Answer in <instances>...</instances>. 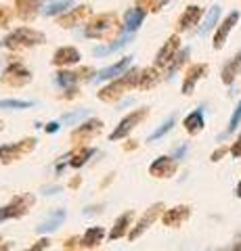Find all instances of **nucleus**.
Returning <instances> with one entry per match:
<instances>
[{"instance_id": "obj_42", "label": "nucleus", "mask_w": 241, "mask_h": 251, "mask_svg": "<svg viewBox=\"0 0 241 251\" xmlns=\"http://www.w3.org/2000/svg\"><path fill=\"white\" fill-rule=\"evenodd\" d=\"M185 153H187V145H183V147H178L176 149V151H174V159H183V157H185Z\"/></svg>"}, {"instance_id": "obj_45", "label": "nucleus", "mask_w": 241, "mask_h": 251, "mask_svg": "<svg viewBox=\"0 0 241 251\" xmlns=\"http://www.w3.org/2000/svg\"><path fill=\"white\" fill-rule=\"evenodd\" d=\"M59 191V186H49V188H44V195H55Z\"/></svg>"}, {"instance_id": "obj_21", "label": "nucleus", "mask_w": 241, "mask_h": 251, "mask_svg": "<svg viewBox=\"0 0 241 251\" xmlns=\"http://www.w3.org/2000/svg\"><path fill=\"white\" fill-rule=\"evenodd\" d=\"M161 72L158 67H145V69H141V75H138V86L136 88H141V90H149V88H153V86H158L160 82H161Z\"/></svg>"}, {"instance_id": "obj_35", "label": "nucleus", "mask_w": 241, "mask_h": 251, "mask_svg": "<svg viewBox=\"0 0 241 251\" xmlns=\"http://www.w3.org/2000/svg\"><path fill=\"white\" fill-rule=\"evenodd\" d=\"M174 122H176V120H174V115H170V117H168V120H166L164 124H161V126H160V128H158V130H155V132H153V134H151L149 138H147V140H149V143H153V140H158V138H161V136H164V134H168V132H170V130H172V126H174Z\"/></svg>"}, {"instance_id": "obj_3", "label": "nucleus", "mask_w": 241, "mask_h": 251, "mask_svg": "<svg viewBox=\"0 0 241 251\" xmlns=\"http://www.w3.org/2000/svg\"><path fill=\"white\" fill-rule=\"evenodd\" d=\"M44 42H46V38L42 31L32 29V27H17L0 40V46L11 49V50H19V49H34V46H40Z\"/></svg>"}, {"instance_id": "obj_6", "label": "nucleus", "mask_w": 241, "mask_h": 251, "mask_svg": "<svg viewBox=\"0 0 241 251\" xmlns=\"http://www.w3.org/2000/svg\"><path fill=\"white\" fill-rule=\"evenodd\" d=\"M147 115H149V109H147V107L136 109V111H132L130 115H126V117H124V120H122L118 126H115V130L109 134V138H111V140H120V138H124V136H128L130 132L134 130L136 126L141 124Z\"/></svg>"}, {"instance_id": "obj_28", "label": "nucleus", "mask_w": 241, "mask_h": 251, "mask_svg": "<svg viewBox=\"0 0 241 251\" xmlns=\"http://www.w3.org/2000/svg\"><path fill=\"white\" fill-rule=\"evenodd\" d=\"M76 2V0H57V2H51V4H46V9H44V15L46 17H57V15H65L67 9Z\"/></svg>"}, {"instance_id": "obj_22", "label": "nucleus", "mask_w": 241, "mask_h": 251, "mask_svg": "<svg viewBox=\"0 0 241 251\" xmlns=\"http://www.w3.org/2000/svg\"><path fill=\"white\" fill-rule=\"evenodd\" d=\"M239 72H241V50H239L231 61H227V65L222 67V72H220L222 84L233 86V82H235V77L239 75Z\"/></svg>"}, {"instance_id": "obj_38", "label": "nucleus", "mask_w": 241, "mask_h": 251, "mask_svg": "<svg viewBox=\"0 0 241 251\" xmlns=\"http://www.w3.org/2000/svg\"><path fill=\"white\" fill-rule=\"evenodd\" d=\"M11 17H13V11L9 6H0V25L6 27L11 23Z\"/></svg>"}, {"instance_id": "obj_43", "label": "nucleus", "mask_w": 241, "mask_h": 251, "mask_svg": "<svg viewBox=\"0 0 241 251\" xmlns=\"http://www.w3.org/2000/svg\"><path fill=\"white\" fill-rule=\"evenodd\" d=\"M76 94H78V88H76V86H74V88H67V92L63 94V99H74V97H76Z\"/></svg>"}, {"instance_id": "obj_44", "label": "nucleus", "mask_w": 241, "mask_h": 251, "mask_svg": "<svg viewBox=\"0 0 241 251\" xmlns=\"http://www.w3.org/2000/svg\"><path fill=\"white\" fill-rule=\"evenodd\" d=\"M59 130V122H51L46 124V132H57Z\"/></svg>"}, {"instance_id": "obj_20", "label": "nucleus", "mask_w": 241, "mask_h": 251, "mask_svg": "<svg viewBox=\"0 0 241 251\" xmlns=\"http://www.w3.org/2000/svg\"><path fill=\"white\" fill-rule=\"evenodd\" d=\"M191 216V207L189 205H176L172 209H166L161 220H164L166 226H181L187 218Z\"/></svg>"}, {"instance_id": "obj_29", "label": "nucleus", "mask_w": 241, "mask_h": 251, "mask_svg": "<svg viewBox=\"0 0 241 251\" xmlns=\"http://www.w3.org/2000/svg\"><path fill=\"white\" fill-rule=\"evenodd\" d=\"M128 40H132V34H124L122 38H118V40H113L109 46H97L95 49V54H109V52H113V50H120V49H124V46L128 44Z\"/></svg>"}, {"instance_id": "obj_47", "label": "nucleus", "mask_w": 241, "mask_h": 251, "mask_svg": "<svg viewBox=\"0 0 241 251\" xmlns=\"http://www.w3.org/2000/svg\"><path fill=\"white\" fill-rule=\"evenodd\" d=\"M233 251H241V237L237 239V245H235V247H233Z\"/></svg>"}, {"instance_id": "obj_9", "label": "nucleus", "mask_w": 241, "mask_h": 251, "mask_svg": "<svg viewBox=\"0 0 241 251\" xmlns=\"http://www.w3.org/2000/svg\"><path fill=\"white\" fill-rule=\"evenodd\" d=\"M90 13H92V9L88 4H80V6H76V9H69L65 15H61V17L57 19V25L63 27V29L76 27V25H80L84 19H88Z\"/></svg>"}, {"instance_id": "obj_7", "label": "nucleus", "mask_w": 241, "mask_h": 251, "mask_svg": "<svg viewBox=\"0 0 241 251\" xmlns=\"http://www.w3.org/2000/svg\"><path fill=\"white\" fill-rule=\"evenodd\" d=\"M181 52V36L178 34H172L168 38V40L164 42V46L158 50V54H155V63L153 65L161 69V67H168L170 63L174 61V57Z\"/></svg>"}, {"instance_id": "obj_13", "label": "nucleus", "mask_w": 241, "mask_h": 251, "mask_svg": "<svg viewBox=\"0 0 241 251\" xmlns=\"http://www.w3.org/2000/svg\"><path fill=\"white\" fill-rule=\"evenodd\" d=\"M208 74V65L206 63H195V65H191L189 69H187L185 74V80H183V94H193V88H195V84L201 80Z\"/></svg>"}, {"instance_id": "obj_49", "label": "nucleus", "mask_w": 241, "mask_h": 251, "mask_svg": "<svg viewBox=\"0 0 241 251\" xmlns=\"http://www.w3.org/2000/svg\"><path fill=\"white\" fill-rule=\"evenodd\" d=\"M2 251H6V249H2Z\"/></svg>"}, {"instance_id": "obj_31", "label": "nucleus", "mask_w": 241, "mask_h": 251, "mask_svg": "<svg viewBox=\"0 0 241 251\" xmlns=\"http://www.w3.org/2000/svg\"><path fill=\"white\" fill-rule=\"evenodd\" d=\"M105 237V230L101 228V226H92V228H88L86 232H84V237H82V243L86 247H92V245H97V243H101Z\"/></svg>"}, {"instance_id": "obj_46", "label": "nucleus", "mask_w": 241, "mask_h": 251, "mask_svg": "<svg viewBox=\"0 0 241 251\" xmlns=\"http://www.w3.org/2000/svg\"><path fill=\"white\" fill-rule=\"evenodd\" d=\"M235 195H237V197L241 199V180H239V184H237V188H235Z\"/></svg>"}, {"instance_id": "obj_16", "label": "nucleus", "mask_w": 241, "mask_h": 251, "mask_svg": "<svg viewBox=\"0 0 241 251\" xmlns=\"http://www.w3.org/2000/svg\"><path fill=\"white\" fill-rule=\"evenodd\" d=\"M101 130H103V122L101 120H88V122H84L80 128H76L72 132V140L74 143H82V140H88L95 134H99Z\"/></svg>"}, {"instance_id": "obj_34", "label": "nucleus", "mask_w": 241, "mask_h": 251, "mask_svg": "<svg viewBox=\"0 0 241 251\" xmlns=\"http://www.w3.org/2000/svg\"><path fill=\"white\" fill-rule=\"evenodd\" d=\"M170 2V0H138V6L149 13H160L164 6Z\"/></svg>"}, {"instance_id": "obj_26", "label": "nucleus", "mask_w": 241, "mask_h": 251, "mask_svg": "<svg viewBox=\"0 0 241 251\" xmlns=\"http://www.w3.org/2000/svg\"><path fill=\"white\" fill-rule=\"evenodd\" d=\"M130 222H132V211H124V214L118 220H115V226H113L111 232H109V239L115 241V239L124 237L126 230H128V226H130Z\"/></svg>"}, {"instance_id": "obj_14", "label": "nucleus", "mask_w": 241, "mask_h": 251, "mask_svg": "<svg viewBox=\"0 0 241 251\" xmlns=\"http://www.w3.org/2000/svg\"><path fill=\"white\" fill-rule=\"evenodd\" d=\"M201 15H204V11H201V6H197V4L187 6L185 13L181 15V17H178L176 31L181 34V31H187V29H191L193 25H197L199 19H201Z\"/></svg>"}, {"instance_id": "obj_30", "label": "nucleus", "mask_w": 241, "mask_h": 251, "mask_svg": "<svg viewBox=\"0 0 241 251\" xmlns=\"http://www.w3.org/2000/svg\"><path fill=\"white\" fill-rule=\"evenodd\" d=\"M55 82L59 86H63V88H74V86L80 82V77H78V72H67V69H61V72L55 75Z\"/></svg>"}, {"instance_id": "obj_23", "label": "nucleus", "mask_w": 241, "mask_h": 251, "mask_svg": "<svg viewBox=\"0 0 241 251\" xmlns=\"http://www.w3.org/2000/svg\"><path fill=\"white\" fill-rule=\"evenodd\" d=\"M183 126H185V130L189 132L191 136L199 134V132L204 130V126H206V120H204V111H201V109H195V111H191L189 115L185 117Z\"/></svg>"}, {"instance_id": "obj_36", "label": "nucleus", "mask_w": 241, "mask_h": 251, "mask_svg": "<svg viewBox=\"0 0 241 251\" xmlns=\"http://www.w3.org/2000/svg\"><path fill=\"white\" fill-rule=\"evenodd\" d=\"M32 103L29 100H19V99H0V109H29Z\"/></svg>"}, {"instance_id": "obj_2", "label": "nucleus", "mask_w": 241, "mask_h": 251, "mask_svg": "<svg viewBox=\"0 0 241 251\" xmlns=\"http://www.w3.org/2000/svg\"><path fill=\"white\" fill-rule=\"evenodd\" d=\"M120 21L113 13H103L97 15L88 21V25H84V36L92 38V40H111L120 34ZM118 40V38H115Z\"/></svg>"}, {"instance_id": "obj_40", "label": "nucleus", "mask_w": 241, "mask_h": 251, "mask_svg": "<svg viewBox=\"0 0 241 251\" xmlns=\"http://www.w3.org/2000/svg\"><path fill=\"white\" fill-rule=\"evenodd\" d=\"M227 153H231V149H227V147H220V149H216V151L212 153V157H210V159L212 161H218L222 155H227Z\"/></svg>"}, {"instance_id": "obj_32", "label": "nucleus", "mask_w": 241, "mask_h": 251, "mask_svg": "<svg viewBox=\"0 0 241 251\" xmlns=\"http://www.w3.org/2000/svg\"><path fill=\"white\" fill-rule=\"evenodd\" d=\"M95 153H97V149H92V147L82 149L80 153H76V155H74V159L69 161V166H72V168H82L84 163H86V161H88V159H90V157L95 155Z\"/></svg>"}, {"instance_id": "obj_8", "label": "nucleus", "mask_w": 241, "mask_h": 251, "mask_svg": "<svg viewBox=\"0 0 241 251\" xmlns=\"http://www.w3.org/2000/svg\"><path fill=\"white\" fill-rule=\"evenodd\" d=\"M32 203H34L32 195H17V197H15L11 203H6L4 207H0V222L11 220V218H21Z\"/></svg>"}, {"instance_id": "obj_48", "label": "nucleus", "mask_w": 241, "mask_h": 251, "mask_svg": "<svg viewBox=\"0 0 241 251\" xmlns=\"http://www.w3.org/2000/svg\"><path fill=\"white\" fill-rule=\"evenodd\" d=\"M0 132H2V120H0Z\"/></svg>"}, {"instance_id": "obj_33", "label": "nucleus", "mask_w": 241, "mask_h": 251, "mask_svg": "<svg viewBox=\"0 0 241 251\" xmlns=\"http://www.w3.org/2000/svg\"><path fill=\"white\" fill-rule=\"evenodd\" d=\"M241 124V100L237 103V107H235V111H233V115H231V120H229V126H227V130L220 134V138H227L229 134H233V132L237 130V126Z\"/></svg>"}, {"instance_id": "obj_25", "label": "nucleus", "mask_w": 241, "mask_h": 251, "mask_svg": "<svg viewBox=\"0 0 241 251\" xmlns=\"http://www.w3.org/2000/svg\"><path fill=\"white\" fill-rule=\"evenodd\" d=\"M220 13H222V9L218 4H214L212 9L208 11V15H206V19H204V23H201V27H199V31L197 34L204 38V36H208L210 31H212L214 27H216V23H218V19H220Z\"/></svg>"}, {"instance_id": "obj_15", "label": "nucleus", "mask_w": 241, "mask_h": 251, "mask_svg": "<svg viewBox=\"0 0 241 251\" xmlns=\"http://www.w3.org/2000/svg\"><path fill=\"white\" fill-rule=\"evenodd\" d=\"M80 50L74 49V46H63V49H57L55 54H53V65L57 67H69V65H76L80 61Z\"/></svg>"}, {"instance_id": "obj_1", "label": "nucleus", "mask_w": 241, "mask_h": 251, "mask_svg": "<svg viewBox=\"0 0 241 251\" xmlns=\"http://www.w3.org/2000/svg\"><path fill=\"white\" fill-rule=\"evenodd\" d=\"M138 75H141V69L132 67L130 72L120 75L118 80H111L109 84L105 86V88L99 90V94H97L99 100H103V103H118L124 94L138 86Z\"/></svg>"}, {"instance_id": "obj_41", "label": "nucleus", "mask_w": 241, "mask_h": 251, "mask_svg": "<svg viewBox=\"0 0 241 251\" xmlns=\"http://www.w3.org/2000/svg\"><path fill=\"white\" fill-rule=\"evenodd\" d=\"M46 247H49V239H40V241L36 243V247L29 249V251H42V249H46Z\"/></svg>"}, {"instance_id": "obj_17", "label": "nucleus", "mask_w": 241, "mask_h": 251, "mask_svg": "<svg viewBox=\"0 0 241 251\" xmlns=\"http://www.w3.org/2000/svg\"><path fill=\"white\" fill-rule=\"evenodd\" d=\"M145 17H147V11L141 9V6H132V9L124 13V29H126V34H134L143 25Z\"/></svg>"}, {"instance_id": "obj_37", "label": "nucleus", "mask_w": 241, "mask_h": 251, "mask_svg": "<svg viewBox=\"0 0 241 251\" xmlns=\"http://www.w3.org/2000/svg\"><path fill=\"white\" fill-rule=\"evenodd\" d=\"M82 117H86V109H78V111H74V113H67V115L61 117V122L63 124H76L78 120H82Z\"/></svg>"}, {"instance_id": "obj_39", "label": "nucleus", "mask_w": 241, "mask_h": 251, "mask_svg": "<svg viewBox=\"0 0 241 251\" xmlns=\"http://www.w3.org/2000/svg\"><path fill=\"white\" fill-rule=\"evenodd\" d=\"M231 155L235 157V159H239V157H241V134L237 136V140H235V143L231 145Z\"/></svg>"}, {"instance_id": "obj_11", "label": "nucleus", "mask_w": 241, "mask_h": 251, "mask_svg": "<svg viewBox=\"0 0 241 251\" xmlns=\"http://www.w3.org/2000/svg\"><path fill=\"white\" fill-rule=\"evenodd\" d=\"M176 168H178V163L174 157H158L151 166H149V174L153 178H172L176 174Z\"/></svg>"}, {"instance_id": "obj_5", "label": "nucleus", "mask_w": 241, "mask_h": 251, "mask_svg": "<svg viewBox=\"0 0 241 251\" xmlns=\"http://www.w3.org/2000/svg\"><path fill=\"white\" fill-rule=\"evenodd\" d=\"M38 140L34 136H29V138H23L19 140V143H15V145H2L0 147V161L2 163H11V161H17L19 157H23L26 153H29L32 149L36 147Z\"/></svg>"}, {"instance_id": "obj_18", "label": "nucleus", "mask_w": 241, "mask_h": 251, "mask_svg": "<svg viewBox=\"0 0 241 251\" xmlns=\"http://www.w3.org/2000/svg\"><path fill=\"white\" fill-rule=\"evenodd\" d=\"M44 0H15V9H17L19 19L23 21H32L42 9Z\"/></svg>"}, {"instance_id": "obj_19", "label": "nucleus", "mask_w": 241, "mask_h": 251, "mask_svg": "<svg viewBox=\"0 0 241 251\" xmlns=\"http://www.w3.org/2000/svg\"><path fill=\"white\" fill-rule=\"evenodd\" d=\"M130 59H132V57H124L122 61L113 63V65L105 67V69H101L95 80H118V77L126 74V69L130 67Z\"/></svg>"}, {"instance_id": "obj_4", "label": "nucleus", "mask_w": 241, "mask_h": 251, "mask_svg": "<svg viewBox=\"0 0 241 251\" xmlns=\"http://www.w3.org/2000/svg\"><path fill=\"white\" fill-rule=\"evenodd\" d=\"M0 82L6 86H26L32 82V72L21 61H13L4 67L2 75H0Z\"/></svg>"}, {"instance_id": "obj_12", "label": "nucleus", "mask_w": 241, "mask_h": 251, "mask_svg": "<svg viewBox=\"0 0 241 251\" xmlns=\"http://www.w3.org/2000/svg\"><path fill=\"white\" fill-rule=\"evenodd\" d=\"M161 211H164V203H155V205H151L149 209L145 211V216L136 222L134 228H132V230L128 232V237H130V239H138V237H141V234H143V232H145V230L149 228V226L155 222V218H158V216L161 214Z\"/></svg>"}, {"instance_id": "obj_10", "label": "nucleus", "mask_w": 241, "mask_h": 251, "mask_svg": "<svg viewBox=\"0 0 241 251\" xmlns=\"http://www.w3.org/2000/svg\"><path fill=\"white\" fill-rule=\"evenodd\" d=\"M239 17H241L239 11H233V13H229L227 17L222 19V23L218 25V29H216V34H214V42H212L214 50H220L222 46H224V42H227V38H229V34H231V29L237 25Z\"/></svg>"}, {"instance_id": "obj_27", "label": "nucleus", "mask_w": 241, "mask_h": 251, "mask_svg": "<svg viewBox=\"0 0 241 251\" xmlns=\"http://www.w3.org/2000/svg\"><path fill=\"white\" fill-rule=\"evenodd\" d=\"M189 57H191V49H189V46H185V49H183V50L174 57V61L168 65V69H166V80H172L174 74H176L178 69H181V67L185 65L187 59H189Z\"/></svg>"}, {"instance_id": "obj_24", "label": "nucleus", "mask_w": 241, "mask_h": 251, "mask_svg": "<svg viewBox=\"0 0 241 251\" xmlns=\"http://www.w3.org/2000/svg\"><path fill=\"white\" fill-rule=\"evenodd\" d=\"M65 218H67V211L65 209H55L40 226H38V232H53V230H57L59 226L63 224Z\"/></svg>"}]
</instances>
